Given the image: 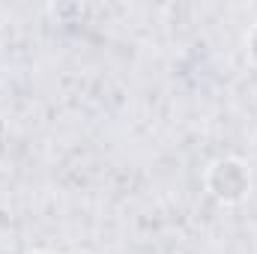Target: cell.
I'll list each match as a JSON object with an SVG mask.
<instances>
[{"label": "cell", "mask_w": 257, "mask_h": 254, "mask_svg": "<svg viewBox=\"0 0 257 254\" xmlns=\"http://www.w3.org/2000/svg\"><path fill=\"white\" fill-rule=\"evenodd\" d=\"M206 186L218 200L236 203V200H242L248 194L251 177H248V168L239 159H218L206 174Z\"/></svg>", "instance_id": "obj_1"}, {"label": "cell", "mask_w": 257, "mask_h": 254, "mask_svg": "<svg viewBox=\"0 0 257 254\" xmlns=\"http://www.w3.org/2000/svg\"><path fill=\"white\" fill-rule=\"evenodd\" d=\"M248 54H251V60L257 63V27L248 33Z\"/></svg>", "instance_id": "obj_2"}, {"label": "cell", "mask_w": 257, "mask_h": 254, "mask_svg": "<svg viewBox=\"0 0 257 254\" xmlns=\"http://www.w3.org/2000/svg\"><path fill=\"white\" fill-rule=\"evenodd\" d=\"M33 254H54V251H33Z\"/></svg>", "instance_id": "obj_3"}]
</instances>
